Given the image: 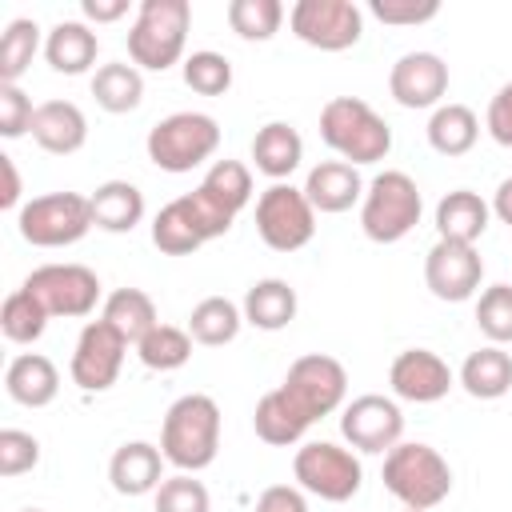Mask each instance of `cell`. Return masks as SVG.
Instances as JSON below:
<instances>
[{"mask_svg": "<svg viewBox=\"0 0 512 512\" xmlns=\"http://www.w3.org/2000/svg\"><path fill=\"white\" fill-rule=\"evenodd\" d=\"M160 452L180 472H200L220 452V404L204 392L180 396L160 424Z\"/></svg>", "mask_w": 512, "mask_h": 512, "instance_id": "cell-1", "label": "cell"}, {"mask_svg": "<svg viewBox=\"0 0 512 512\" xmlns=\"http://www.w3.org/2000/svg\"><path fill=\"white\" fill-rule=\"evenodd\" d=\"M320 140L348 164H376L392 152L388 120L360 96H332L320 108Z\"/></svg>", "mask_w": 512, "mask_h": 512, "instance_id": "cell-2", "label": "cell"}, {"mask_svg": "<svg viewBox=\"0 0 512 512\" xmlns=\"http://www.w3.org/2000/svg\"><path fill=\"white\" fill-rule=\"evenodd\" d=\"M380 480L412 512H428L440 500H448V492H452V468H448V460L432 444H420V440H400L384 456Z\"/></svg>", "mask_w": 512, "mask_h": 512, "instance_id": "cell-3", "label": "cell"}, {"mask_svg": "<svg viewBox=\"0 0 512 512\" xmlns=\"http://www.w3.org/2000/svg\"><path fill=\"white\" fill-rule=\"evenodd\" d=\"M192 28V4L188 0H140L136 20L128 28V56L136 68L164 72L180 64L184 44Z\"/></svg>", "mask_w": 512, "mask_h": 512, "instance_id": "cell-4", "label": "cell"}, {"mask_svg": "<svg viewBox=\"0 0 512 512\" xmlns=\"http://www.w3.org/2000/svg\"><path fill=\"white\" fill-rule=\"evenodd\" d=\"M420 212H424V196H420L416 180L400 168H384L364 188L360 228L372 244H396L420 224Z\"/></svg>", "mask_w": 512, "mask_h": 512, "instance_id": "cell-5", "label": "cell"}, {"mask_svg": "<svg viewBox=\"0 0 512 512\" xmlns=\"http://www.w3.org/2000/svg\"><path fill=\"white\" fill-rule=\"evenodd\" d=\"M148 160L160 172H192L220 148V124L208 112H172L148 128Z\"/></svg>", "mask_w": 512, "mask_h": 512, "instance_id": "cell-6", "label": "cell"}, {"mask_svg": "<svg viewBox=\"0 0 512 512\" xmlns=\"http://www.w3.org/2000/svg\"><path fill=\"white\" fill-rule=\"evenodd\" d=\"M232 228V216H224L200 188L168 200L152 220V244L164 256H192L200 244L224 236Z\"/></svg>", "mask_w": 512, "mask_h": 512, "instance_id": "cell-7", "label": "cell"}, {"mask_svg": "<svg viewBox=\"0 0 512 512\" xmlns=\"http://www.w3.org/2000/svg\"><path fill=\"white\" fill-rule=\"evenodd\" d=\"M16 228L36 248H68L88 236L92 224V200L80 192H44L20 204Z\"/></svg>", "mask_w": 512, "mask_h": 512, "instance_id": "cell-8", "label": "cell"}, {"mask_svg": "<svg viewBox=\"0 0 512 512\" xmlns=\"http://www.w3.org/2000/svg\"><path fill=\"white\" fill-rule=\"evenodd\" d=\"M292 476L300 480L304 492L328 500V504H344L360 492L364 484V468L356 460L352 448H340L332 440H308L304 448H296L292 460Z\"/></svg>", "mask_w": 512, "mask_h": 512, "instance_id": "cell-9", "label": "cell"}, {"mask_svg": "<svg viewBox=\"0 0 512 512\" xmlns=\"http://www.w3.org/2000/svg\"><path fill=\"white\" fill-rule=\"evenodd\" d=\"M256 232L272 252H296L316 236V208L296 184H268L256 196Z\"/></svg>", "mask_w": 512, "mask_h": 512, "instance_id": "cell-10", "label": "cell"}, {"mask_svg": "<svg viewBox=\"0 0 512 512\" xmlns=\"http://www.w3.org/2000/svg\"><path fill=\"white\" fill-rule=\"evenodd\" d=\"M284 396L316 424L324 416H332L344 396H348V372L336 356H324V352H308L300 360H292L288 376H284Z\"/></svg>", "mask_w": 512, "mask_h": 512, "instance_id": "cell-11", "label": "cell"}, {"mask_svg": "<svg viewBox=\"0 0 512 512\" xmlns=\"http://www.w3.org/2000/svg\"><path fill=\"white\" fill-rule=\"evenodd\" d=\"M296 40L320 52H344L364 32V12L352 0H296L288 12Z\"/></svg>", "mask_w": 512, "mask_h": 512, "instance_id": "cell-12", "label": "cell"}, {"mask_svg": "<svg viewBox=\"0 0 512 512\" xmlns=\"http://www.w3.org/2000/svg\"><path fill=\"white\" fill-rule=\"evenodd\" d=\"M20 288L32 292L48 316H72V320L88 316L100 300V280L84 264H40L28 272Z\"/></svg>", "mask_w": 512, "mask_h": 512, "instance_id": "cell-13", "label": "cell"}, {"mask_svg": "<svg viewBox=\"0 0 512 512\" xmlns=\"http://www.w3.org/2000/svg\"><path fill=\"white\" fill-rule=\"evenodd\" d=\"M340 436L356 448V452H392L404 436V416L400 404L392 396L380 392H364L352 404H344L340 412Z\"/></svg>", "mask_w": 512, "mask_h": 512, "instance_id": "cell-14", "label": "cell"}, {"mask_svg": "<svg viewBox=\"0 0 512 512\" xmlns=\"http://www.w3.org/2000/svg\"><path fill=\"white\" fill-rule=\"evenodd\" d=\"M484 280V260L476 244H456V240H436L424 256V284L436 300L464 304L480 292Z\"/></svg>", "mask_w": 512, "mask_h": 512, "instance_id": "cell-15", "label": "cell"}, {"mask_svg": "<svg viewBox=\"0 0 512 512\" xmlns=\"http://www.w3.org/2000/svg\"><path fill=\"white\" fill-rule=\"evenodd\" d=\"M124 352H128V340L108 320H88L76 336V352H72V368H68L72 384H80L84 392L112 388L124 368Z\"/></svg>", "mask_w": 512, "mask_h": 512, "instance_id": "cell-16", "label": "cell"}, {"mask_svg": "<svg viewBox=\"0 0 512 512\" xmlns=\"http://www.w3.org/2000/svg\"><path fill=\"white\" fill-rule=\"evenodd\" d=\"M388 384L408 404H436L448 396L456 376H452L448 360H440L432 348H404L388 368Z\"/></svg>", "mask_w": 512, "mask_h": 512, "instance_id": "cell-17", "label": "cell"}, {"mask_svg": "<svg viewBox=\"0 0 512 512\" xmlns=\"http://www.w3.org/2000/svg\"><path fill=\"white\" fill-rule=\"evenodd\" d=\"M388 92L400 108H440L448 92V64L436 52H404L388 72Z\"/></svg>", "mask_w": 512, "mask_h": 512, "instance_id": "cell-18", "label": "cell"}, {"mask_svg": "<svg viewBox=\"0 0 512 512\" xmlns=\"http://www.w3.org/2000/svg\"><path fill=\"white\" fill-rule=\"evenodd\" d=\"M164 452L148 440H128L108 460V480L120 496H148L164 484Z\"/></svg>", "mask_w": 512, "mask_h": 512, "instance_id": "cell-19", "label": "cell"}, {"mask_svg": "<svg viewBox=\"0 0 512 512\" xmlns=\"http://www.w3.org/2000/svg\"><path fill=\"white\" fill-rule=\"evenodd\" d=\"M32 140L52 156H72L88 144V120L72 100H44L32 116Z\"/></svg>", "mask_w": 512, "mask_h": 512, "instance_id": "cell-20", "label": "cell"}, {"mask_svg": "<svg viewBox=\"0 0 512 512\" xmlns=\"http://www.w3.org/2000/svg\"><path fill=\"white\" fill-rule=\"evenodd\" d=\"M364 188H368V184L360 180L356 164H348V160H320V164L308 172V180H304L308 204H312L316 212H328V216L348 212L356 200H364Z\"/></svg>", "mask_w": 512, "mask_h": 512, "instance_id": "cell-21", "label": "cell"}, {"mask_svg": "<svg viewBox=\"0 0 512 512\" xmlns=\"http://www.w3.org/2000/svg\"><path fill=\"white\" fill-rule=\"evenodd\" d=\"M304 160V140L288 120H268L264 128H256L252 136V164L256 172H264L272 184L288 180Z\"/></svg>", "mask_w": 512, "mask_h": 512, "instance_id": "cell-22", "label": "cell"}, {"mask_svg": "<svg viewBox=\"0 0 512 512\" xmlns=\"http://www.w3.org/2000/svg\"><path fill=\"white\" fill-rule=\"evenodd\" d=\"M4 392H8L16 404H24V408H44V404H52L56 392H60V372H56V364H52L48 356H40V352H20V356H12L8 368H4Z\"/></svg>", "mask_w": 512, "mask_h": 512, "instance_id": "cell-23", "label": "cell"}, {"mask_svg": "<svg viewBox=\"0 0 512 512\" xmlns=\"http://www.w3.org/2000/svg\"><path fill=\"white\" fill-rule=\"evenodd\" d=\"M96 52H100V40L84 20H60L44 36V60L60 76H84L96 64Z\"/></svg>", "mask_w": 512, "mask_h": 512, "instance_id": "cell-24", "label": "cell"}, {"mask_svg": "<svg viewBox=\"0 0 512 512\" xmlns=\"http://www.w3.org/2000/svg\"><path fill=\"white\" fill-rule=\"evenodd\" d=\"M488 220H492V204L472 188H456L436 204V236L440 240L476 244L488 232Z\"/></svg>", "mask_w": 512, "mask_h": 512, "instance_id": "cell-25", "label": "cell"}, {"mask_svg": "<svg viewBox=\"0 0 512 512\" xmlns=\"http://www.w3.org/2000/svg\"><path fill=\"white\" fill-rule=\"evenodd\" d=\"M244 324L260 328V332H280L296 320V288L280 276H268V280H256L248 292H244Z\"/></svg>", "mask_w": 512, "mask_h": 512, "instance_id": "cell-26", "label": "cell"}, {"mask_svg": "<svg viewBox=\"0 0 512 512\" xmlns=\"http://www.w3.org/2000/svg\"><path fill=\"white\" fill-rule=\"evenodd\" d=\"M252 428L264 444H276V448H288L296 440H304V432L312 428V420L284 396V388H272L256 400V412H252Z\"/></svg>", "mask_w": 512, "mask_h": 512, "instance_id": "cell-27", "label": "cell"}, {"mask_svg": "<svg viewBox=\"0 0 512 512\" xmlns=\"http://www.w3.org/2000/svg\"><path fill=\"white\" fill-rule=\"evenodd\" d=\"M88 200H92V224L104 232H132L144 220V192L128 180H104Z\"/></svg>", "mask_w": 512, "mask_h": 512, "instance_id": "cell-28", "label": "cell"}, {"mask_svg": "<svg viewBox=\"0 0 512 512\" xmlns=\"http://www.w3.org/2000/svg\"><path fill=\"white\" fill-rule=\"evenodd\" d=\"M460 388L468 396H476V400H500L512 388V356L500 344L476 348L460 364Z\"/></svg>", "mask_w": 512, "mask_h": 512, "instance_id": "cell-29", "label": "cell"}, {"mask_svg": "<svg viewBox=\"0 0 512 512\" xmlns=\"http://www.w3.org/2000/svg\"><path fill=\"white\" fill-rule=\"evenodd\" d=\"M92 96L104 112L120 116V112H132L140 108L144 100V76L136 64H124V60H112V64H100L92 72Z\"/></svg>", "mask_w": 512, "mask_h": 512, "instance_id": "cell-30", "label": "cell"}, {"mask_svg": "<svg viewBox=\"0 0 512 512\" xmlns=\"http://www.w3.org/2000/svg\"><path fill=\"white\" fill-rule=\"evenodd\" d=\"M480 140V120L468 104H440L428 116V144L440 156H464Z\"/></svg>", "mask_w": 512, "mask_h": 512, "instance_id": "cell-31", "label": "cell"}, {"mask_svg": "<svg viewBox=\"0 0 512 512\" xmlns=\"http://www.w3.org/2000/svg\"><path fill=\"white\" fill-rule=\"evenodd\" d=\"M100 320H108L128 344H140L160 320H156V304L144 288H116L108 300H104V312Z\"/></svg>", "mask_w": 512, "mask_h": 512, "instance_id": "cell-32", "label": "cell"}, {"mask_svg": "<svg viewBox=\"0 0 512 512\" xmlns=\"http://www.w3.org/2000/svg\"><path fill=\"white\" fill-rule=\"evenodd\" d=\"M240 324H244V312H240L236 300H228V296H204L192 308V316H188V336L196 344H204V348H220V344H232L236 340Z\"/></svg>", "mask_w": 512, "mask_h": 512, "instance_id": "cell-33", "label": "cell"}, {"mask_svg": "<svg viewBox=\"0 0 512 512\" xmlns=\"http://www.w3.org/2000/svg\"><path fill=\"white\" fill-rule=\"evenodd\" d=\"M224 216H240L244 208H248V200H252V172H248V164H240V160H216L208 172H204V180L196 184Z\"/></svg>", "mask_w": 512, "mask_h": 512, "instance_id": "cell-34", "label": "cell"}, {"mask_svg": "<svg viewBox=\"0 0 512 512\" xmlns=\"http://www.w3.org/2000/svg\"><path fill=\"white\" fill-rule=\"evenodd\" d=\"M136 356L144 368L152 372H176L188 364L192 356V336L188 328H176V324H156L140 344H136Z\"/></svg>", "mask_w": 512, "mask_h": 512, "instance_id": "cell-35", "label": "cell"}, {"mask_svg": "<svg viewBox=\"0 0 512 512\" xmlns=\"http://www.w3.org/2000/svg\"><path fill=\"white\" fill-rule=\"evenodd\" d=\"M36 52H40V24L28 16L12 20L0 36V84H16L28 72Z\"/></svg>", "mask_w": 512, "mask_h": 512, "instance_id": "cell-36", "label": "cell"}, {"mask_svg": "<svg viewBox=\"0 0 512 512\" xmlns=\"http://www.w3.org/2000/svg\"><path fill=\"white\" fill-rule=\"evenodd\" d=\"M44 328H48V312H44V304L32 292L16 288L12 296H4V304H0V332L12 344H32V340L44 336Z\"/></svg>", "mask_w": 512, "mask_h": 512, "instance_id": "cell-37", "label": "cell"}, {"mask_svg": "<svg viewBox=\"0 0 512 512\" xmlns=\"http://www.w3.org/2000/svg\"><path fill=\"white\" fill-rule=\"evenodd\" d=\"M284 24L280 0H232L228 4V28L240 40H272Z\"/></svg>", "mask_w": 512, "mask_h": 512, "instance_id": "cell-38", "label": "cell"}, {"mask_svg": "<svg viewBox=\"0 0 512 512\" xmlns=\"http://www.w3.org/2000/svg\"><path fill=\"white\" fill-rule=\"evenodd\" d=\"M184 84L200 96H224L232 88V60L212 48H200L184 60Z\"/></svg>", "mask_w": 512, "mask_h": 512, "instance_id": "cell-39", "label": "cell"}, {"mask_svg": "<svg viewBox=\"0 0 512 512\" xmlns=\"http://www.w3.org/2000/svg\"><path fill=\"white\" fill-rule=\"evenodd\" d=\"M476 328L492 344H512V284H492L476 300Z\"/></svg>", "mask_w": 512, "mask_h": 512, "instance_id": "cell-40", "label": "cell"}, {"mask_svg": "<svg viewBox=\"0 0 512 512\" xmlns=\"http://www.w3.org/2000/svg\"><path fill=\"white\" fill-rule=\"evenodd\" d=\"M152 508L156 512H208L212 500H208V488L192 472H176V476H164V484L152 492Z\"/></svg>", "mask_w": 512, "mask_h": 512, "instance_id": "cell-41", "label": "cell"}, {"mask_svg": "<svg viewBox=\"0 0 512 512\" xmlns=\"http://www.w3.org/2000/svg\"><path fill=\"white\" fill-rule=\"evenodd\" d=\"M40 464V440L32 432H20V428H4L0 432V476L12 480V476H24Z\"/></svg>", "mask_w": 512, "mask_h": 512, "instance_id": "cell-42", "label": "cell"}, {"mask_svg": "<svg viewBox=\"0 0 512 512\" xmlns=\"http://www.w3.org/2000/svg\"><path fill=\"white\" fill-rule=\"evenodd\" d=\"M32 116H36V108H32L28 92L20 84H0V136L16 140V136L32 132Z\"/></svg>", "mask_w": 512, "mask_h": 512, "instance_id": "cell-43", "label": "cell"}, {"mask_svg": "<svg viewBox=\"0 0 512 512\" xmlns=\"http://www.w3.org/2000/svg\"><path fill=\"white\" fill-rule=\"evenodd\" d=\"M368 12L380 24H428L436 20V0H368Z\"/></svg>", "mask_w": 512, "mask_h": 512, "instance_id": "cell-44", "label": "cell"}, {"mask_svg": "<svg viewBox=\"0 0 512 512\" xmlns=\"http://www.w3.org/2000/svg\"><path fill=\"white\" fill-rule=\"evenodd\" d=\"M484 128L488 136L500 144V148H512V80L496 88V96L488 100V116H484Z\"/></svg>", "mask_w": 512, "mask_h": 512, "instance_id": "cell-45", "label": "cell"}, {"mask_svg": "<svg viewBox=\"0 0 512 512\" xmlns=\"http://www.w3.org/2000/svg\"><path fill=\"white\" fill-rule=\"evenodd\" d=\"M256 512H308V500H304V492L292 488V484H272V488L260 492Z\"/></svg>", "mask_w": 512, "mask_h": 512, "instance_id": "cell-46", "label": "cell"}, {"mask_svg": "<svg viewBox=\"0 0 512 512\" xmlns=\"http://www.w3.org/2000/svg\"><path fill=\"white\" fill-rule=\"evenodd\" d=\"M80 12L88 24H116L128 12V0H80Z\"/></svg>", "mask_w": 512, "mask_h": 512, "instance_id": "cell-47", "label": "cell"}, {"mask_svg": "<svg viewBox=\"0 0 512 512\" xmlns=\"http://www.w3.org/2000/svg\"><path fill=\"white\" fill-rule=\"evenodd\" d=\"M0 172H4V192H0V208H16L20 204V172H16V160L12 156H0Z\"/></svg>", "mask_w": 512, "mask_h": 512, "instance_id": "cell-48", "label": "cell"}, {"mask_svg": "<svg viewBox=\"0 0 512 512\" xmlns=\"http://www.w3.org/2000/svg\"><path fill=\"white\" fill-rule=\"evenodd\" d=\"M492 216L512 228V176H504L496 184V192H492Z\"/></svg>", "mask_w": 512, "mask_h": 512, "instance_id": "cell-49", "label": "cell"}, {"mask_svg": "<svg viewBox=\"0 0 512 512\" xmlns=\"http://www.w3.org/2000/svg\"><path fill=\"white\" fill-rule=\"evenodd\" d=\"M20 512H44V508H20Z\"/></svg>", "mask_w": 512, "mask_h": 512, "instance_id": "cell-50", "label": "cell"}, {"mask_svg": "<svg viewBox=\"0 0 512 512\" xmlns=\"http://www.w3.org/2000/svg\"><path fill=\"white\" fill-rule=\"evenodd\" d=\"M404 512H412V508H404Z\"/></svg>", "mask_w": 512, "mask_h": 512, "instance_id": "cell-51", "label": "cell"}]
</instances>
